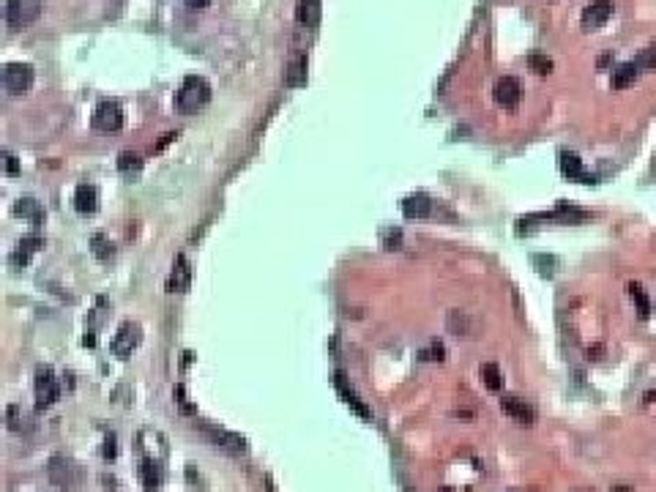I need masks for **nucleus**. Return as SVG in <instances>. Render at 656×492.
Masks as SVG:
<instances>
[{"label": "nucleus", "instance_id": "nucleus-1", "mask_svg": "<svg viewBox=\"0 0 656 492\" xmlns=\"http://www.w3.org/2000/svg\"><path fill=\"white\" fill-rule=\"evenodd\" d=\"M208 102H211V85H208V80L197 77V74H189L175 93V110L181 115H194V112L203 110Z\"/></svg>", "mask_w": 656, "mask_h": 492}, {"label": "nucleus", "instance_id": "nucleus-2", "mask_svg": "<svg viewBox=\"0 0 656 492\" xmlns=\"http://www.w3.org/2000/svg\"><path fill=\"white\" fill-rule=\"evenodd\" d=\"M47 476L49 481L63 492H74L80 484H82V470L74 460H68L63 454H55L49 462H47Z\"/></svg>", "mask_w": 656, "mask_h": 492}, {"label": "nucleus", "instance_id": "nucleus-3", "mask_svg": "<svg viewBox=\"0 0 656 492\" xmlns=\"http://www.w3.org/2000/svg\"><path fill=\"white\" fill-rule=\"evenodd\" d=\"M194 426L203 432L213 446L227 451V454H247V448H249L247 446V438L238 435V432H230V429H222V426L216 424H205V422H197Z\"/></svg>", "mask_w": 656, "mask_h": 492}, {"label": "nucleus", "instance_id": "nucleus-4", "mask_svg": "<svg viewBox=\"0 0 656 492\" xmlns=\"http://www.w3.org/2000/svg\"><path fill=\"white\" fill-rule=\"evenodd\" d=\"M42 6H44L42 0H6V23L14 30L27 27L39 20Z\"/></svg>", "mask_w": 656, "mask_h": 492}, {"label": "nucleus", "instance_id": "nucleus-5", "mask_svg": "<svg viewBox=\"0 0 656 492\" xmlns=\"http://www.w3.org/2000/svg\"><path fill=\"white\" fill-rule=\"evenodd\" d=\"M33 80H36V71L30 63H6L3 66V88L11 96L27 93L33 88Z\"/></svg>", "mask_w": 656, "mask_h": 492}, {"label": "nucleus", "instance_id": "nucleus-6", "mask_svg": "<svg viewBox=\"0 0 656 492\" xmlns=\"http://www.w3.org/2000/svg\"><path fill=\"white\" fill-rule=\"evenodd\" d=\"M140 342H142V328H140L137 323H132V320L120 323V328H118V334H115L113 345H110V348H113V356L129 358L137 348H140Z\"/></svg>", "mask_w": 656, "mask_h": 492}, {"label": "nucleus", "instance_id": "nucleus-7", "mask_svg": "<svg viewBox=\"0 0 656 492\" xmlns=\"http://www.w3.org/2000/svg\"><path fill=\"white\" fill-rule=\"evenodd\" d=\"M93 129L96 132H120L123 129V110H120V104H115V102H101L96 110H93V118H91Z\"/></svg>", "mask_w": 656, "mask_h": 492}, {"label": "nucleus", "instance_id": "nucleus-8", "mask_svg": "<svg viewBox=\"0 0 656 492\" xmlns=\"http://www.w3.org/2000/svg\"><path fill=\"white\" fill-rule=\"evenodd\" d=\"M58 397H61V386L55 381L52 369H49V367H39V369H36V407L44 410V407H49Z\"/></svg>", "mask_w": 656, "mask_h": 492}, {"label": "nucleus", "instance_id": "nucleus-9", "mask_svg": "<svg viewBox=\"0 0 656 492\" xmlns=\"http://www.w3.org/2000/svg\"><path fill=\"white\" fill-rule=\"evenodd\" d=\"M558 167H561V173H564L569 180H577V183H596V176L588 173V170L583 167V159L577 156V154H571V151H561V154H558Z\"/></svg>", "mask_w": 656, "mask_h": 492}, {"label": "nucleus", "instance_id": "nucleus-10", "mask_svg": "<svg viewBox=\"0 0 656 492\" xmlns=\"http://www.w3.org/2000/svg\"><path fill=\"white\" fill-rule=\"evenodd\" d=\"M493 96H495V104H500L503 110L517 107V104H520V99H522L520 80H517V77H500L498 82H495Z\"/></svg>", "mask_w": 656, "mask_h": 492}, {"label": "nucleus", "instance_id": "nucleus-11", "mask_svg": "<svg viewBox=\"0 0 656 492\" xmlns=\"http://www.w3.org/2000/svg\"><path fill=\"white\" fill-rule=\"evenodd\" d=\"M612 8H615L612 0H593V3H588V6L583 8L580 23H583L586 30H596V27H602V25L612 17Z\"/></svg>", "mask_w": 656, "mask_h": 492}, {"label": "nucleus", "instance_id": "nucleus-12", "mask_svg": "<svg viewBox=\"0 0 656 492\" xmlns=\"http://www.w3.org/2000/svg\"><path fill=\"white\" fill-rule=\"evenodd\" d=\"M307 77H309V58L304 52H293L287 58V66H285V85L301 88V85H307Z\"/></svg>", "mask_w": 656, "mask_h": 492}, {"label": "nucleus", "instance_id": "nucleus-13", "mask_svg": "<svg viewBox=\"0 0 656 492\" xmlns=\"http://www.w3.org/2000/svg\"><path fill=\"white\" fill-rule=\"evenodd\" d=\"M334 386H337V394L342 397V402L347 405L353 413H359L361 419H372V413H369V407L361 402V397L356 394V388L347 383V378H345V372H337L334 375Z\"/></svg>", "mask_w": 656, "mask_h": 492}, {"label": "nucleus", "instance_id": "nucleus-14", "mask_svg": "<svg viewBox=\"0 0 656 492\" xmlns=\"http://www.w3.org/2000/svg\"><path fill=\"white\" fill-rule=\"evenodd\" d=\"M500 410H503L509 419H514L517 424H533V422H536V410L525 402V400H520V397H503V400H500Z\"/></svg>", "mask_w": 656, "mask_h": 492}, {"label": "nucleus", "instance_id": "nucleus-15", "mask_svg": "<svg viewBox=\"0 0 656 492\" xmlns=\"http://www.w3.org/2000/svg\"><path fill=\"white\" fill-rule=\"evenodd\" d=\"M192 285V269H189V260L186 254H178L175 263H173V271H170V279H167V290L170 293H186Z\"/></svg>", "mask_w": 656, "mask_h": 492}, {"label": "nucleus", "instance_id": "nucleus-16", "mask_svg": "<svg viewBox=\"0 0 656 492\" xmlns=\"http://www.w3.org/2000/svg\"><path fill=\"white\" fill-rule=\"evenodd\" d=\"M140 481H142V487L148 492L159 490L161 481H164V468H161V462L154 460V457H145L142 465H140Z\"/></svg>", "mask_w": 656, "mask_h": 492}, {"label": "nucleus", "instance_id": "nucleus-17", "mask_svg": "<svg viewBox=\"0 0 656 492\" xmlns=\"http://www.w3.org/2000/svg\"><path fill=\"white\" fill-rule=\"evenodd\" d=\"M402 214H405L407 219H427L432 214V200L427 195H421V192L407 195L405 200H402Z\"/></svg>", "mask_w": 656, "mask_h": 492}, {"label": "nucleus", "instance_id": "nucleus-18", "mask_svg": "<svg viewBox=\"0 0 656 492\" xmlns=\"http://www.w3.org/2000/svg\"><path fill=\"white\" fill-rule=\"evenodd\" d=\"M74 208H77L80 214H93V211L99 208V189L91 186V183L77 186V192H74Z\"/></svg>", "mask_w": 656, "mask_h": 492}, {"label": "nucleus", "instance_id": "nucleus-19", "mask_svg": "<svg viewBox=\"0 0 656 492\" xmlns=\"http://www.w3.org/2000/svg\"><path fill=\"white\" fill-rule=\"evenodd\" d=\"M323 14V0H298L295 6V20L307 27H315Z\"/></svg>", "mask_w": 656, "mask_h": 492}, {"label": "nucleus", "instance_id": "nucleus-20", "mask_svg": "<svg viewBox=\"0 0 656 492\" xmlns=\"http://www.w3.org/2000/svg\"><path fill=\"white\" fill-rule=\"evenodd\" d=\"M14 216H23V219H30L33 224H42L44 222V208L33 197H23V200L14 202Z\"/></svg>", "mask_w": 656, "mask_h": 492}, {"label": "nucleus", "instance_id": "nucleus-21", "mask_svg": "<svg viewBox=\"0 0 656 492\" xmlns=\"http://www.w3.org/2000/svg\"><path fill=\"white\" fill-rule=\"evenodd\" d=\"M637 74H640V68H637V63H634V61H629V63H621V66L612 71L610 85H612L615 90L629 88L634 80H637Z\"/></svg>", "mask_w": 656, "mask_h": 492}, {"label": "nucleus", "instance_id": "nucleus-22", "mask_svg": "<svg viewBox=\"0 0 656 492\" xmlns=\"http://www.w3.org/2000/svg\"><path fill=\"white\" fill-rule=\"evenodd\" d=\"M449 331L457 336H471L474 334V320L465 312L454 309V312H449Z\"/></svg>", "mask_w": 656, "mask_h": 492}, {"label": "nucleus", "instance_id": "nucleus-23", "mask_svg": "<svg viewBox=\"0 0 656 492\" xmlns=\"http://www.w3.org/2000/svg\"><path fill=\"white\" fill-rule=\"evenodd\" d=\"M481 381H484V386H487L490 391H500V388H503V375H500L498 364H493V361L481 364Z\"/></svg>", "mask_w": 656, "mask_h": 492}, {"label": "nucleus", "instance_id": "nucleus-24", "mask_svg": "<svg viewBox=\"0 0 656 492\" xmlns=\"http://www.w3.org/2000/svg\"><path fill=\"white\" fill-rule=\"evenodd\" d=\"M629 295H632L634 307H637V312H640V317H648L651 314V298L645 295V290L640 288V285H629Z\"/></svg>", "mask_w": 656, "mask_h": 492}, {"label": "nucleus", "instance_id": "nucleus-25", "mask_svg": "<svg viewBox=\"0 0 656 492\" xmlns=\"http://www.w3.org/2000/svg\"><path fill=\"white\" fill-rule=\"evenodd\" d=\"M91 249H93V254L99 257V260H110L113 257V244L107 241V235H101V233H96L91 238Z\"/></svg>", "mask_w": 656, "mask_h": 492}, {"label": "nucleus", "instance_id": "nucleus-26", "mask_svg": "<svg viewBox=\"0 0 656 492\" xmlns=\"http://www.w3.org/2000/svg\"><path fill=\"white\" fill-rule=\"evenodd\" d=\"M528 68H531V71H536L539 77H547V74L552 71V61H550L547 55L533 52V55H528Z\"/></svg>", "mask_w": 656, "mask_h": 492}, {"label": "nucleus", "instance_id": "nucleus-27", "mask_svg": "<svg viewBox=\"0 0 656 492\" xmlns=\"http://www.w3.org/2000/svg\"><path fill=\"white\" fill-rule=\"evenodd\" d=\"M140 167H142V159L137 156V154H132V151H123L118 156V170L120 173H137Z\"/></svg>", "mask_w": 656, "mask_h": 492}, {"label": "nucleus", "instance_id": "nucleus-28", "mask_svg": "<svg viewBox=\"0 0 656 492\" xmlns=\"http://www.w3.org/2000/svg\"><path fill=\"white\" fill-rule=\"evenodd\" d=\"M634 63H637V68H656V47L643 49V52L634 58Z\"/></svg>", "mask_w": 656, "mask_h": 492}, {"label": "nucleus", "instance_id": "nucleus-29", "mask_svg": "<svg viewBox=\"0 0 656 492\" xmlns=\"http://www.w3.org/2000/svg\"><path fill=\"white\" fill-rule=\"evenodd\" d=\"M42 246H44V238H42V235H36V233H33V235H25L23 241H20V249H23V252H27V254L39 252Z\"/></svg>", "mask_w": 656, "mask_h": 492}, {"label": "nucleus", "instance_id": "nucleus-30", "mask_svg": "<svg viewBox=\"0 0 656 492\" xmlns=\"http://www.w3.org/2000/svg\"><path fill=\"white\" fill-rule=\"evenodd\" d=\"M8 263H11V266H17V269H23V266H27V263H30V254H27V252H23V249L17 246V252L8 257Z\"/></svg>", "mask_w": 656, "mask_h": 492}, {"label": "nucleus", "instance_id": "nucleus-31", "mask_svg": "<svg viewBox=\"0 0 656 492\" xmlns=\"http://www.w3.org/2000/svg\"><path fill=\"white\" fill-rule=\"evenodd\" d=\"M443 353H446V350H443V345H440V342H432V350H424V353H421V358H432V361H443V358H446Z\"/></svg>", "mask_w": 656, "mask_h": 492}, {"label": "nucleus", "instance_id": "nucleus-32", "mask_svg": "<svg viewBox=\"0 0 656 492\" xmlns=\"http://www.w3.org/2000/svg\"><path fill=\"white\" fill-rule=\"evenodd\" d=\"M3 159H6V176H17L20 173V164H17V156L14 154H3Z\"/></svg>", "mask_w": 656, "mask_h": 492}, {"label": "nucleus", "instance_id": "nucleus-33", "mask_svg": "<svg viewBox=\"0 0 656 492\" xmlns=\"http://www.w3.org/2000/svg\"><path fill=\"white\" fill-rule=\"evenodd\" d=\"M175 400H178V405H181L186 413H194V407L186 400V388H183V386H175Z\"/></svg>", "mask_w": 656, "mask_h": 492}, {"label": "nucleus", "instance_id": "nucleus-34", "mask_svg": "<svg viewBox=\"0 0 656 492\" xmlns=\"http://www.w3.org/2000/svg\"><path fill=\"white\" fill-rule=\"evenodd\" d=\"M189 8H208L211 6V0H183Z\"/></svg>", "mask_w": 656, "mask_h": 492}, {"label": "nucleus", "instance_id": "nucleus-35", "mask_svg": "<svg viewBox=\"0 0 656 492\" xmlns=\"http://www.w3.org/2000/svg\"><path fill=\"white\" fill-rule=\"evenodd\" d=\"M175 137H178V135H175V132H170V135H164V137H161V142H159V145H156V148H154V151H161V148H164L167 142H173Z\"/></svg>", "mask_w": 656, "mask_h": 492}, {"label": "nucleus", "instance_id": "nucleus-36", "mask_svg": "<svg viewBox=\"0 0 656 492\" xmlns=\"http://www.w3.org/2000/svg\"><path fill=\"white\" fill-rule=\"evenodd\" d=\"M610 492H634V487H629V484H618V487H612Z\"/></svg>", "mask_w": 656, "mask_h": 492}, {"label": "nucleus", "instance_id": "nucleus-37", "mask_svg": "<svg viewBox=\"0 0 656 492\" xmlns=\"http://www.w3.org/2000/svg\"><path fill=\"white\" fill-rule=\"evenodd\" d=\"M443 492H452V490H443Z\"/></svg>", "mask_w": 656, "mask_h": 492}]
</instances>
